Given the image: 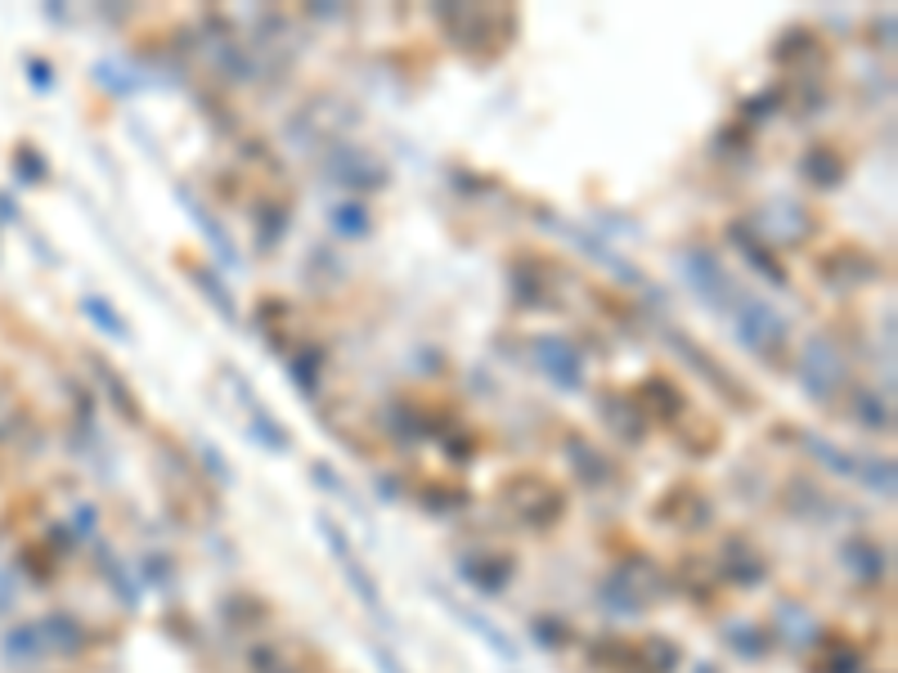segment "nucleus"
<instances>
[{"label":"nucleus","instance_id":"nucleus-1","mask_svg":"<svg viewBox=\"0 0 898 673\" xmlns=\"http://www.w3.org/2000/svg\"><path fill=\"white\" fill-rule=\"evenodd\" d=\"M732 323H737V337H741V346L745 351H755V355H777L781 342H786V319L760 302V296H745L737 292V302H732Z\"/></svg>","mask_w":898,"mask_h":673},{"label":"nucleus","instance_id":"nucleus-2","mask_svg":"<svg viewBox=\"0 0 898 673\" xmlns=\"http://www.w3.org/2000/svg\"><path fill=\"white\" fill-rule=\"evenodd\" d=\"M315 526H319V535L328 539V552L337 556V566H342V575H347V584H351V592L360 597V602L373 611V620H383V624H391L387 620V607H383V592H378V584H373V575H368V566H364V561L351 552V539L342 535V530H337L332 526V521L328 516H319L315 521Z\"/></svg>","mask_w":898,"mask_h":673},{"label":"nucleus","instance_id":"nucleus-3","mask_svg":"<svg viewBox=\"0 0 898 673\" xmlns=\"http://www.w3.org/2000/svg\"><path fill=\"white\" fill-rule=\"evenodd\" d=\"M800 382H804V391H809L813 400H822V404H827V400L840 391V382H845V359H840V351H836L832 337L813 332L809 342H804Z\"/></svg>","mask_w":898,"mask_h":673},{"label":"nucleus","instance_id":"nucleus-4","mask_svg":"<svg viewBox=\"0 0 898 673\" xmlns=\"http://www.w3.org/2000/svg\"><path fill=\"white\" fill-rule=\"evenodd\" d=\"M683 270H688V279H692V287H696V296L705 306H715V310H732V302H737V292L741 287H732V279L724 274V266L709 252H692V256H683Z\"/></svg>","mask_w":898,"mask_h":673},{"label":"nucleus","instance_id":"nucleus-5","mask_svg":"<svg viewBox=\"0 0 898 673\" xmlns=\"http://www.w3.org/2000/svg\"><path fill=\"white\" fill-rule=\"evenodd\" d=\"M535 355H539L544 378H548L557 391H580V387H584V364H580V355H575L571 342H561V337H539Z\"/></svg>","mask_w":898,"mask_h":673},{"label":"nucleus","instance_id":"nucleus-6","mask_svg":"<svg viewBox=\"0 0 898 673\" xmlns=\"http://www.w3.org/2000/svg\"><path fill=\"white\" fill-rule=\"evenodd\" d=\"M840 561L858 575V584H881L885 571H889L885 548H881V543H867V539H849V543L840 548Z\"/></svg>","mask_w":898,"mask_h":673},{"label":"nucleus","instance_id":"nucleus-7","mask_svg":"<svg viewBox=\"0 0 898 673\" xmlns=\"http://www.w3.org/2000/svg\"><path fill=\"white\" fill-rule=\"evenodd\" d=\"M449 611H454V615H459V620H463V624H468V628L476 633V638H485V643H490V647H495V651H499L503 660H517V656H521V651H517V643L508 638V633H503V628H499L495 620H485V615H476V611H468V607H459V602H449Z\"/></svg>","mask_w":898,"mask_h":673},{"label":"nucleus","instance_id":"nucleus-8","mask_svg":"<svg viewBox=\"0 0 898 673\" xmlns=\"http://www.w3.org/2000/svg\"><path fill=\"white\" fill-rule=\"evenodd\" d=\"M459 575H463L476 592H503V588H508V575H512V561H499V566H490V561L463 556V561H459Z\"/></svg>","mask_w":898,"mask_h":673},{"label":"nucleus","instance_id":"nucleus-9","mask_svg":"<svg viewBox=\"0 0 898 673\" xmlns=\"http://www.w3.org/2000/svg\"><path fill=\"white\" fill-rule=\"evenodd\" d=\"M180 203L190 207V216L198 220V230L207 234V243H211V247L220 252V266H239V256H234V247H230V238H225V230H220V224H216V220H211V216H207V211H203V207H198V203H194L190 194H184V189H180Z\"/></svg>","mask_w":898,"mask_h":673},{"label":"nucleus","instance_id":"nucleus-10","mask_svg":"<svg viewBox=\"0 0 898 673\" xmlns=\"http://www.w3.org/2000/svg\"><path fill=\"white\" fill-rule=\"evenodd\" d=\"M732 238H737V243L745 247V260H751V266H755V270H760L764 279H773L777 287H786V274H781V266H777V260H768V252H764V247H760V243L751 238V230H745V224H741V230L732 224Z\"/></svg>","mask_w":898,"mask_h":673},{"label":"nucleus","instance_id":"nucleus-11","mask_svg":"<svg viewBox=\"0 0 898 673\" xmlns=\"http://www.w3.org/2000/svg\"><path fill=\"white\" fill-rule=\"evenodd\" d=\"M804 449H809L813 458H822V463H827V467H832L836 476H858V458H849L845 449H836L832 440H822V436H804Z\"/></svg>","mask_w":898,"mask_h":673},{"label":"nucleus","instance_id":"nucleus-12","mask_svg":"<svg viewBox=\"0 0 898 673\" xmlns=\"http://www.w3.org/2000/svg\"><path fill=\"white\" fill-rule=\"evenodd\" d=\"M82 310L108 332V337H118V342H131V323L118 315V310H112L108 302H99V296H86V302H82Z\"/></svg>","mask_w":898,"mask_h":673},{"label":"nucleus","instance_id":"nucleus-13","mask_svg":"<svg viewBox=\"0 0 898 673\" xmlns=\"http://www.w3.org/2000/svg\"><path fill=\"white\" fill-rule=\"evenodd\" d=\"M332 230L342 234V238H364V234H368V211H364L360 203L332 207Z\"/></svg>","mask_w":898,"mask_h":673},{"label":"nucleus","instance_id":"nucleus-14","mask_svg":"<svg viewBox=\"0 0 898 673\" xmlns=\"http://www.w3.org/2000/svg\"><path fill=\"white\" fill-rule=\"evenodd\" d=\"M194 279L203 283V296H207V302L220 310V319H225V323H239V310H234L230 296H225V283H220L211 270H194Z\"/></svg>","mask_w":898,"mask_h":673},{"label":"nucleus","instance_id":"nucleus-15","mask_svg":"<svg viewBox=\"0 0 898 673\" xmlns=\"http://www.w3.org/2000/svg\"><path fill=\"white\" fill-rule=\"evenodd\" d=\"M724 638H728L732 647L741 643V656H745V660H760V656H764V633L751 628V624H728V628H724Z\"/></svg>","mask_w":898,"mask_h":673},{"label":"nucleus","instance_id":"nucleus-16","mask_svg":"<svg viewBox=\"0 0 898 673\" xmlns=\"http://www.w3.org/2000/svg\"><path fill=\"white\" fill-rule=\"evenodd\" d=\"M804 171L822 180V189H836V180H840V162L827 154V148H813V154L804 158Z\"/></svg>","mask_w":898,"mask_h":673},{"label":"nucleus","instance_id":"nucleus-17","mask_svg":"<svg viewBox=\"0 0 898 673\" xmlns=\"http://www.w3.org/2000/svg\"><path fill=\"white\" fill-rule=\"evenodd\" d=\"M777 624L786 628V633H796V643H809L813 633H817V624L800 611V607H781V615H777Z\"/></svg>","mask_w":898,"mask_h":673},{"label":"nucleus","instance_id":"nucleus-18","mask_svg":"<svg viewBox=\"0 0 898 673\" xmlns=\"http://www.w3.org/2000/svg\"><path fill=\"white\" fill-rule=\"evenodd\" d=\"M252 427H256V440H260V444H270L275 454H288V436H283L279 423H266V414H256Z\"/></svg>","mask_w":898,"mask_h":673},{"label":"nucleus","instance_id":"nucleus-19","mask_svg":"<svg viewBox=\"0 0 898 673\" xmlns=\"http://www.w3.org/2000/svg\"><path fill=\"white\" fill-rule=\"evenodd\" d=\"M867 485H872L876 494L894 499V467H889V463H872V467H867Z\"/></svg>","mask_w":898,"mask_h":673},{"label":"nucleus","instance_id":"nucleus-20","mask_svg":"<svg viewBox=\"0 0 898 673\" xmlns=\"http://www.w3.org/2000/svg\"><path fill=\"white\" fill-rule=\"evenodd\" d=\"M858 414H863L872 427H889V408L876 404V395H863V400H858Z\"/></svg>","mask_w":898,"mask_h":673},{"label":"nucleus","instance_id":"nucleus-21","mask_svg":"<svg viewBox=\"0 0 898 673\" xmlns=\"http://www.w3.org/2000/svg\"><path fill=\"white\" fill-rule=\"evenodd\" d=\"M373 660H378V669H383V673H404V669H400V660L391 656V647H373Z\"/></svg>","mask_w":898,"mask_h":673}]
</instances>
